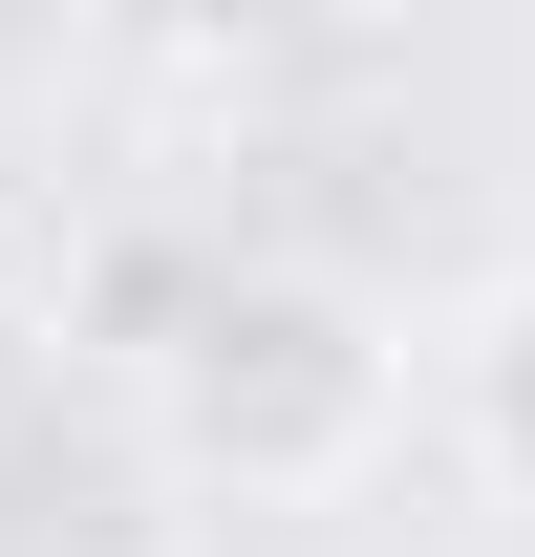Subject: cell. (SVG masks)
Instances as JSON below:
<instances>
[{
    "mask_svg": "<svg viewBox=\"0 0 535 557\" xmlns=\"http://www.w3.org/2000/svg\"><path fill=\"white\" fill-rule=\"evenodd\" d=\"M450 450H471V472L535 515V258H514V278L450 322Z\"/></svg>",
    "mask_w": 535,
    "mask_h": 557,
    "instance_id": "7a4b0ae2",
    "label": "cell"
},
{
    "mask_svg": "<svg viewBox=\"0 0 535 557\" xmlns=\"http://www.w3.org/2000/svg\"><path fill=\"white\" fill-rule=\"evenodd\" d=\"M407 429V364L343 278H214L194 322L150 344V450L236 515H300V493H364Z\"/></svg>",
    "mask_w": 535,
    "mask_h": 557,
    "instance_id": "6da1fadb",
    "label": "cell"
},
{
    "mask_svg": "<svg viewBox=\"0 0 535 557\" xmlns=\"http://www.w3.org/2000/svg\"><path fill=\"white\" fill-rule=\"evenodd\" d=\"M86 44H129V65H236L258 22H300V0H65Z\"/></svg>",
    "mask_w": 535,
    "mask_h": 557,
    "instance_id": "3957f363",
    "label": "cell"
}]
</instances>
